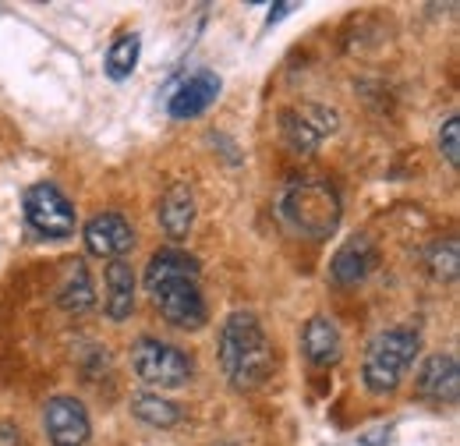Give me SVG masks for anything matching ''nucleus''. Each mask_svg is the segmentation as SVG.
Listing matches in <instances>:
<instances>
[{
  "instance_id": "6e6552de",
  "label": "nucleus",
  "mask_w": 460,
  "mask_h": 446,
  "mask_svg": "<svg viewBox=\"0 0 460 446\" xmlns=\"http://www.w3.org/2000/svg\"><path fill=\"white\" fill-rule=\"evenodd\" d=\"M43 425L54 446H85L93 433L89 415L75 397H50L43 407Z\"/></svg>"
},
{
  "instance_id": "f8f14e48",
  "label": "nucleus",
  "mask_w": 460,
  "mask_h": 446,
  "mask_svg": "<svg viewBox=\"0 0 460 446\" xmlns=\"http://www.w3.org/2000/svg\"><path fill=\"white\" fill-rule=\"evenodd\" d=\"M460 369L454 354H429L421 372H418V393L436 400V404H454L457 400Z\"/></svg>"
},
{
  "instance_id": "dca6fc26",
  "label": "nucleus",
  "mask_w": 460,
  "mask_h": 446,
  "mask_svg": "<svg viewBox=\"0 0 460 446\" xmlns=\"http://www.w3.org/2000/svg\"><path fill=\"white\" fill-rule=\"evenodd\" d=\"M103 305H107V316L117 319V323L135 312V273H131V266L124 259L107 266V298H103Z\"/></svg>"
},
{
  "instance_id": "f3484780",
  "label": "nucleus",
  "mask_w": 460,
  "mask_h": 446,
  "mask_svg": "<svg viewBox=\"0 0 460 446\" xmlns=\"http://www.w3.org/2000/svg\"><path fill=\"white\" fill-rule=\"evenodd\" d=\"M131 415L146 425H156V429H171L181 422V407L167 397H160V393H135L131 397Z\"/></svg>"
},
{
  "instance_id": "a211bd4d",
  "label": "nucleus",
  "mask_w": 460,
  "mask_h": 446,
  "mask_svg": "<svg viewBox=\"0 0 460 446\" xmlns=\"http://www.w3.org/2000/svg\"><path fill=\"white\" fill-rule=\"evenodd\" d=\"M138 50H142V40H138L135 32L120 36L114 47H111V54H107V75H111L114 82L128 78V75L135 71V64H138Z\"/></svg>"
},
{
  "instance_id": "9d476101",
  "label": "nucleus",
  "mask_w": 460,
  "mask_h": 446,
  "mask_svg": "<svg viewBox=\"0 0 460 446\" xmlns=\"http://www.w3.org/2000/svg\"><path fill=\"white\" fill-rule=\"evenodd\" d=\"M220 89H224V82H220L217 71H195V75H188V78L173 89V96L167 100V111H171V117H177V120H191V117L206 113L217 103Z\"/></svg>"
},
{
  "instance_id": "9b49d317",
  "label": "nucleus",
  "mask_w": 460,
  "mask_h": 446,
  "mask_svg": "<svg viewBox=\"0 0 460 446\" xmlns=\"http://www.w3.org/2000/svg\"><path fill=\"white\" fill-rule=\"evenodd\" d=\"M376 270V245L368 237H350L337 248L330 263V280L337 287H354Z\"/></svg>"
},
{
  "instance_id": "ddd939ff",
  "label": "nucleus",
  "mask_w": 460,
  "mask_h": 446,
  "mask_svg": "<svg viewBox=\"0 0 460 446\" xmlns=\"http://www.w3.org/2000/svg\"><path fill=\"white\" fill-rule=\"evenodd\" d=\"M301 351H305V358H308L312 365H319V369L337 365V361H341V351H344V340H341L337 323L326 319V316L308 319V326H305V334H301Z\"/></svg>"
},
{
  "instance_id": "f257e3e1",
  "label": "nucleus",
  "mask_w": 460,
  "mask_h": 446,
  "mask_svg": "<svg viewBox=\"0 0 460 446\" xmlns=\"http://www.w3.org/2000/svg\"><path fill=\"white\" fill-rule=\"evenodd\" d=\"M146 290L160 316L177 330H202L209 312L199 287V259L181 248H160L146 266Z\"/></svg>"
},
{
  "instance_id": "4468645a",
  "label": "nucleus",
  "mask_w": 460,
  "mask_h": 446,
  "mask_svg": "<svg viewBox=\"0 0 460 446\" xmlns=\"http://www.w3.org/2000/svg\"><path fill=\"white\" fill-rule=\"evenodd\" d=\"M160 223H164V230L171 234L173 241H181L191 230V223H195V195H191L188 184H171L167 188V195L160 202Z\"/></svg>"
},
{
  "instance_id": "423d86ee",
  "label": "nucleus",
  "mask_w": 460,
  "mask_h": 446,
  "mask_svg": "<svg viewBox=\"0 0 460 446\" xmlns=\"http://www.w3.org/2000/svg\"><path fill=\"white\" fill-rule=\"evenodd\" d=\"M22 210H25L29 227L40 237L64 241V237L75 234V206L67 202V195L60 192L58 184H50V181L29 184L25 195H22Z\"/></svg>"
},
{
  "instance_id": "1a4fd4ad",
  "label": "nucleus",
  "mask_w": 460,
  "mask_h": 446,
  "mask_svg": "<svg viewBox=\"0 0 460 446\" xmlns=\"http://www.w3.org/2000/svg\"><path fill=\"white\" fill-rule=\"evenodd\" d=\"M85 248H89V255L117 263L135 248V230L120 213H100L85 223Z\"/></svg>"
},
{
  "instance_id": "412c9836",
  "label": "nucleus",
  "mask_w": 460,
  "mask_h": 446,
  "mask_svg": "<svg viewBox=\"0 0 460 446\" xmlns=\"http://www.w3.org/2000/svg\"><path fill=\"white\" fill-rule=\"evenodd\" d=\"M288 11H294V4H277V7H273V14H270V22H280Z\"/></svg>"
},
{
  "instance_id": "aec40b11",
  "label": "nucleus",
  "mask_w": 460,
  "mask_h": 446,
  "mask_svg": "<svg viewBox=\"0 0 460 446\" xmlns=\"http://www.w3.org/2000/svg\"><path fill=\"white\" fill-rule=\"evenodd\" d=\"M18 443H22V433L11 422H0V446H18Z\"/></svg>"
},
{
  "instance_id": "0eeeda50",
  "label": "nucleus",
  "mask_w": 460,
  "mask_h": 446,
  "mask_svg": "<svg viewBox=\"0 0 460 446\" xmlns=\"http://www.w3.org/2000/svg\"><path fill=\"white\" fill-rule=\"evenodd\" d=\"M280 128H284V138L290 142V149L297 153H312L326 135L337 131V113L326 111V107H294V111L280 113Z\"/></svg>"
},
{
  "instance_id": "f03ea898",
  "label": "nucleus",
  "mask_w": 460,
  "mask_h": 446,
  "mask_svg": "<svg viewBox=\"0 0 460 446\" xmlns=\"http://www.w3.org/2000/svg\"><path fill=\"white\" fill-rule=\"evenodd\" d=\"M273 343L255 312H230L220 326V369L237 390L262 387L273 376Z\"/></svg>"
},
{
  "instance_id": "6ab92c4d",
  "label": "nucleus",
  "mask_w": 460,
  "mask_h": 446,
  "mask_svg": "<svg viewBox=\"0 0 460 446\" xmlns=\"http://www.w3.org/2000/svg\"><path fill=\"white\" fill-rule=\"evenodd\" d=\"M439 149H443V156H447V164L450 167H457L460 164V117H447V124L439 128Z\"/></svg>"
},
{
  "instance_id": "7ed1b4c3",
  "label": "nucleus",
  "mask_w": 460,
  "mask_h": 446,
  "mask_svg": "<svg viewBox=\"0 0 460 446\" xmlns=\"http://www.w3.org/2000/svg\"><path fill=\"white\" fill-rule=\"evenodd\" d=\"M421 351L418 326H394L372 336L361 361V379L372 393H394L403 372L414 365V354Z\"/></svg>"
},
{
  "instance_id": "20e7f679",
  "label": "nucleus",
  "mask_w": 460,
  "mask_h": 446,
  "mask_svg": "<svg viewBox=\"0 0 460 446\" xmlns=\"http://www.w3.org/2000/svg\"><path fill=\"white\" fill-rule=\"evenodd\" d=\"M280 213L297 234L312 241H326L341 227V195L326 181H301L284 192Z\"/></svg>"
},
{
  "instance_id": "39448f33",
  "label": "nucleus",
  "mask_w": 460,
  "mask_h": 446,
  "mask_svg": "<svg viewBox=\"0 0 460 446\" xmlns=\"http://www.w3.org/2000/svg\"><path fill=\"white\" fill-rule=\"evenodd\" d=\"M131 369L138 372L142 383L160 387V390L188 387V379L195 376L191 354L167 343V340H156V336H142L131 343Z\"/></svg>"
},
{
  "instance_id": "2eb2a0df",
  "label": "nucleus",
  "mask_w": 460,
  "mask_h": 446,
  "mask_svg": "<svg viewBox=\"0 0 460 446\" xmlns=\"http://www.w3.org/2000/svg\"><path fill=\"white\" fill-rule=\"evenodd\" d=\"M93 277H89V270H85V263L82 259H75V263H67L64 266V277L58 283V305L64 312H89L93 308Z\"/></svg>"
}]
</instances>
